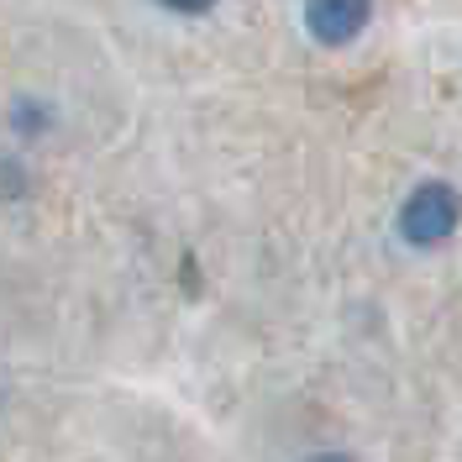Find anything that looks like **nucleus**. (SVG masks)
<instances>
[{"label":"nucleus","instance_id":"obj_1","mask_svg":"<svg viewBox=\"0 0 462 462\" xmlns=\"http://www.w3.org/2000/svg\"><path fill=\"white\" fill-rule=\"evenodd\" d=\"M457 226H462V200L452 184H436L431 179V184L410 189V200L400 205V236L410 247H436Z\"/></svg>","mask_w":462,"mask_h":462},{"label":"nucleus","instance_id":"obj_2","mask_svg":"<svg viewBox=\"0 0 462 462\" xmlns=\"http://www.w3.org/2000/svg\"><path fill=\"white\" fill-rule=\"evenodd\" d=\"M368 16H374V0H305V27L326 48L352 42L357 32L368 27Z\"/></svg>","mask_w":462,"mask_h":462},{"label":"nucleus","instance_id":"obj_3","mask_svg":"<svg viewBox=\"0 0 462 462\" xmlns=\"http://www.w3.org/2000/svg\"><path fill=\"white\" fill-rule=\"evenodd\" d=\"M163 5H169V11H210L216 0H163Z\"/></svg>","mask_w":462,"mask_h":462},{"label":"nucleus","instance_id":"obj_4","mask_svg":"<svg viewBox=\"0 0 462 462\" xmlns=\"http://www.w3.org/2000/svg\"><path fill=\"white\" fill-rule=\"evenodd\" d=\"M310 462H352V457H346V452H316Z\"/></svg>","mask_w":462,"mask_h":462}]
</instances>
